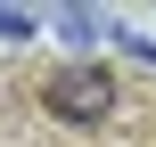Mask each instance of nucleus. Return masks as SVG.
<instances>
[{
	"label": "nucleus",
	"mask_w": 156,
	"mask_h": 147,
	"mask_svg": "<svg viewBox=\"0 0 156 147\" xmlns=\"http://www.w3.org/2000/svg\"><path fill=\"white\" fill-rule=\"evenodd\" d=\"M41 106H49L58 123H74V131H99V123L115 115V74H107L99 57H74V65H58V74L41 82Z\"/></svg>",
	"instance_id": "1"
},
{
	"label": "nucleus",
	"mask_w": 156,
	"mask_h": 147,
	"mask_svg": "<svg viewBox=\"0 0 156 147\" xmlns=\"http://www.w3.org/2000/svg\"><path fill=\"white\" fill-rule=\"evenodd\" d=\"M0 41H33V16L25 8H0Z\"/></svg>",
	"instance_id": "3"
},
{
	"label": "nucleus",
	"mask_w": 156,
	"mask_h": 147,
	"mask_svg": "<svg viewBox=\"0 0 156 147\" xmlns=\"http://www.w3.org/2000/svg\"><path fill=\"white\" fill-rule=\"evenodd\" d=\"M58 33H66L74 49H90V41H99V16H90V8H66V16H58Z\"/></svg>",
	"instance_id": "2"
}]
</instances>
